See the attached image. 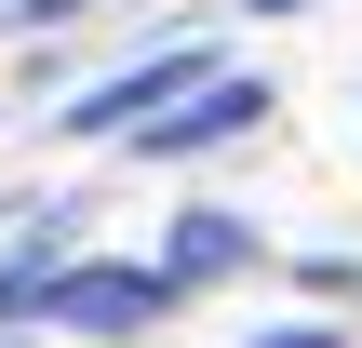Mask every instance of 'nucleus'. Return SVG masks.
<instances>
[{"label":"nucleus","mask_w":362,"mask_h":348,"mask_svg":"<svg viewBox=\"0 0 362 348\" xmlns=\"http://www.w3.org/2000/svg\"><path fill=\"white\" fill-rule=\"evenodd\" d=\"M54 322H81V335H148L161 308H175V282H148V268H54V295H40Z\"/></svg>","instance_id":"1"},{"label":"nucleus","mask_w":362,"mask_h":348,"mask_svg":"<svg viewBox=\"0 0 362 348\" xmlns=\"http://www.w3.org/2000/svg\"><path fill=\"white\" fill-rule=\"evenodd\" d=\"M255 121H269V94H255V80H215L202 107H148V121H134V148H148V161H188V148L255 134Z\"/></svg>","instance_id":"2"},{"label":"nucleus","mask_w":362,"mask_h":348,"mask_svg":"<svg viewBox=\"0 0 362 348\" xmlns=\"http://www.w3.org/2000/svg\"><path fill=\"white\" fill-rule=\"evenodd\" d=\"M188 67H202V40H188V54H148L134 80H107V94H81V107H67V134H121V121H148V107H175V80H188Z\"/></svg>","instance_id":"3"},{"label":"nucleus","mask_w":362,"mask_h":348,"mask_svg":"<svg viewBox=\"0 0 362 348\" xmlns=\"http://www.w3.org/2000/svg\"><path fill=\"white\" fill-rule=\"evenodd\" d=\"M161 255H175V268H161V282H175V295H188V282H228V268H255V228H228V215H188V228H175V241H161Z\"/></svg>","instance_id":"4"},{"label":"nucleus","mask_w":362,"mask_h":348,"mask_svg":"<svg viewBox=\"0 0 362 348\" xmlns=\"http://www.w3.org/2000/svg\"><path fill=\"white\" fill-rule=\"evenodd\" d=\"M255 348H336V335H255Z\"/></svg>","instance_id":"5"},{"label":"nucleus","mask_w":362,"mask_h":348,"mask_svg":"<svg viewBox=\"0 0 362 348\" xmlns=\"http://www.w3.org/2000/svg\"><path fill=\"white\" fill-rule=\"evenodd\" d=\"M269 13H296V0H269Z\"/></svg>","instance_id":"6"}]
</instances>
